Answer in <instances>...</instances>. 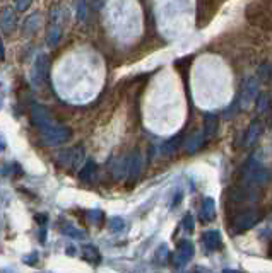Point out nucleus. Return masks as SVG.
I'll return each instance as SVG.
<instances>
[{
	"mask_svg": "<svg viewBox=\"0 0 272 273\" xmlns=\"http://www.w3.org/2000/svg\"><path fill=\"white\" fill-rule=\"evenodd\" d=\"M82 161H84V149L81 145H79V147H74V149H69V150H64V152L57 157V162L60 166L77 167V166H81Z\"/></svg>",
	"mask_w": 272,
	"mask_h": 273,
	"instance_id": "obj_5",
	"label": "nucleus"
},
{
	"mask_svg": "<svg viewBox=\"0 0 272 273\" xmlns=\"http://www.w3.org/2000/svg\"><path fill=\"white\" fill-rule=\"evenodd\" d=\"M62 230H64V234H67V236H70V237H74V239H86V232L84 230H81V229H76L74 225H70V224H65L64 227H62Z\"/></svg>",
	"mask_w": 272,
	"mask_h": 273,
	"instance_id": "obj_10",
	"label": "nucleus"
},
{
	"mask_svg": "<svg viewBox=\"0 0 272 273\" xmlns=\"http://www.w3.org/2000/svg\"><path fill=\"white\" fill-rule=\"evenodd\" d=\"M31 120H33V123L38 126V130L48 128V126L57 123V120L51 116L48 108H45L43 105H33L31 106Z\"/></svg>",
	"mask_w": 272,
	"mask_h": 273,
	"instance_id": "obj_4",
	"label": "nucleus"
},
{
	"mask_svg": "<svg viewBox=\"0 0 272 273\" xmlns=\"http://www.w3.org/2000/svg\"><path fill=\"white\" fill-rule=\"evenodd\" d=\"M127 169H129V166H127L125 159H124V157L118 159V161H116V164L113 166V178H115V180H122Z\"/></svg>",
	"mask_w": 272,
	"mask_h": 273,
	"instance_id": "obj_12",
	"label": "nucleus"
},
{
	"mask_svg": "<svg viewBox=\"0 0 272 273\" xmlns=\"http://www.w3.org/2000/svg\"><path fill=\"white\" fill-rule=\"evenodd\" d=\"M48 70H50V62L48 56L45 53H40L33 62V69H31V82L35 86H45V82L48 81Z\"/></svg>",
	"mask_w": 272,
	"mask_h": 273,
	"instance_id": "obj_3",
	"label": "nucleus"
},
{
	"mask_svg": "<svg viewBox=\"0 0 272 273\" xmlns=\"http://www.w3.org/2000/svg\"><path fill=\"white\" fill-rule=\"evenodd\" d=\"M50 26H48V35H46V43L50 48H55L60 43L62 38V9L53 7L50 14Z\"/></svg>",
	"mask_w": 272,
	"mask_h": 273,
	"instance_id": "obj_2",
	"label": "nucleus"
},
{
	"mask_svg": "<svg viewBox=\"0 0 272 273\" xmlns=\"http://www.w3.org/2000/svg\"><path fill=\"white\" fill-rule=\"evenodd\" d=\"M40 133H41L43 142L46 145H51V147H55V145H62V144L69 142V140L72 139V130H70L69 126L60 125V123H55V125L48 126V128L40 130Z\"/></svg>",
	"mask_w": 272,
	"mask_h": 273,
	"instance_id": "obj_1",
	"label": "nucleus"
},
{
	"mask_svg": "<svg viewBox=\"0 0 272 273\" xmlns=\"http://www.w3.org/2000/svg\"><path fill=\"white\" fill-rule=\"evenodd\" d=\"M0 27L7 32L16 27V14H14L12 9H4L2 11V16H0Z\"/></svg>",
	"mask_w": 272,
	"mask_h": 273,
	"instance_id": "obj_6",
	"label": "nucleus"
},
{
	"mask_svg": "<svg viewBox=\"0 0 272 273\" xmlns=\"http://www.w3.org/2000/svg\"><path fill=\"white\" fill-rule=\"evenodd\" d=\"M108 227H110L111 232L120 234L122 230L125 229V220L122 217H111L110 220H108Z\"/></svg>",
	"mask_w": 272,
	"mask_h": 273,
	"instance_id": "obj_11",
	"label": "nucleus"
},
{
	"mask_svg": "<svg viewBox=\"0 0 272 273\" xmlns=\"http://www.w3.org/2000/svg\"><path fill=\"white\" fill-rule=\"evenodd\" d=\"M96 171H98V166L95 161H87L86 166H84L81 171H79V180L82 181H93L96 176Z\"/></svg>",
	"mask_w": 272,
	"mask_h": 273,
	"instance_id": "obj_8",
	"label": "nucleus"
},
{
	"mask_svg": "<svg viewBox=\"0 0 272 273\" xmlns=\"http://www.w3.org/2000/svg\"><path fill=\"white\" fill-rule=\"evenodd\" d=\"M86 16H87L86 0H79V2H77V17H79V21H86Z\"/></svg>",
	"mask_w": 272,
	"mask_h": 273,
	"instance_id": "obj_14",
	"label": "nucleus"
},
{
	"mask_svg": "<svg viewBox=\"0 0 272 273\" xmlns=\"http://www.w3.org/2000/svg\"><path fill=\"white\" fill-rule=\"evenodd\" d=\"M4 149H6V142H4V139L0 136V152H2Z\"/></svg>",
	"mask_w": 272,
	"mask_h": 273,
	"instance_id": "obj_18",
	"label": "nucleus"
},
{
	"mask_svg": "<svg viewBox=\"0 0 272 273\" xmlns=\"http://www.w3.org/2000/svg\"><path fill=\"white\" fill-rule=\"evenodd\" d=\"M140 169H142V161H140V154L139 152H134L132 155H130V162H129V178L130 180H137Z\"/></svg>",
	"mask_w": 272,
	"mask_h": 273,
	"instance_id": "obj_7",
	"label": "nucleus"
},
{
	"mask_svg": "<svg viewBox=\"0 0 272 273\" xmlns=\"http://www.w3.org/2000/svg\"><path fill=\"white\" fill-rule=\"evenodd\" d=\"M31 4H33V0H16V9L19 12H24L29 9Z\"/></svg>",
	"mask_w": 272,
	"mask_h": 273,
	"instance_id": "obj_16",
	"label": "nucleus"
},
{
	"mask_svg": "<svg viewBox=\"0 0 272 273\" xmlns=\"http://www.w3.org/2000/svg\"><path fill=\"white\" fill-rule=\"evenodd\" d=\"M87 217H89V222L100 224L101 220H103V212H101V210H91V212L87 214Z\"/></svg>",
	"mask_w": 272,
	"mask_h": 273,
	"instance_id": "obj_15",
	"label": "nucleus"
},
{
	"mask_svg": "<svg viewBox=\"0 0 272 273\" xmlns=\"http://www.w3.org/2000/svg\"><path fill=\"white\" fill-rule=\"evenodd\" d=\"M103 4H105V0H89V6H91V9H95V11H98Z\"/></svg>",
	"mask_w": 272,
	"mask_h": 273,
	"instance_id": "obj_17",
	"label": "nucleus"
},
{
	"mask_svg": "<svg viewBox=\"0 0 272 273\" xmlns=\"http://www.w3.org/2000/svg\"><path fill=\"white\" fill-rule=\"evenodd\" d=\"M190 255H192V246L190 244H187V243H184L180 246V249H178V255H176V261H180V263H184V261H187L190 258Z\"/></svg>",
	"mask_w": 272,
	"mask_h": 273,
	"instance_id": "obj_13",
	"label": "nucleus"
},
{
	"mask_svg": "<svg viewBox=\"0 0 272 273\" xmlns=\"http://www.w3.org/2000/svg\"><path fill=\"white\" fill-rule=\"evenodd\" d=\"M82 258L89 263H95V265H98V263L101 261V255H100V251H98L96 246H84L82 248Z\"/></svg>",
	"mask_w": 272,
	"mask_h": 273,
	"instance_id": "obj_9",
	"label": "nucleus"
}]
</instances>
